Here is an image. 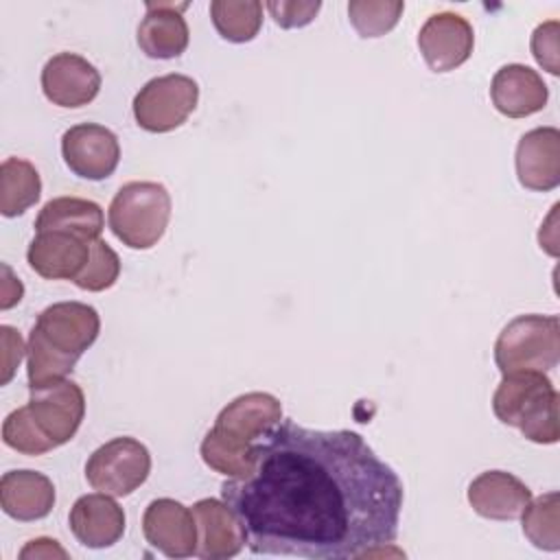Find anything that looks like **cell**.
I'll return each mask as SVG.
<instances>
[{
    "mask_svg": "<svg viewBox=\"0 0 560 560\" xmlns=\"http://www.w3.org/2000/svg\"><path fill=\"white\" fill-rule=\"evenodd\" d=\"M267 11L280 28H302L315 20L322 9L319 0H269Z\"/></svg>",
    "mask_w": 560,
    "mask_h": 560,
    "instance_id": "f1b7e54d",
    "label": "cell"
},
{
    "mask_svg": "<svg viewBox=\"0 0 560 560\" xmlns=\"http://www.w3.org/2000/svg\"><path fill=\"white\" fill-rule=\"evenodd\" d=\"M103 225L101 206L81 197H55L44 203L35 219V232H68L88 243L101 238Z\"/></svg>",
    "mask_w": 560,
    "mask_h": 560,
    "instance_id": "7402d4cb",
    "label": "cell"
},
{
    "mask_svg": "<svg viewBox=\"0 0 560 560\" xmlns=\"http://www.w3.org/2000/svg\"><path fill=\"white\" fill-rule=\"evenodd\" d=\"M282 420V405L273 394L247 392L228 402L214 427L203 435L199 453L208 468L228 479H245L256 464L254 444Z\"/></svg>",
    "mask_w": 560,
    "mask_h": 560,
    "instance_id": "3957f363",
    "label": "cell"
},
{
    "mask_svg": "<svg viewBox=\"0 0 560 560\" xmlns=\"http://www.w3.org/2000/svg\"><path fill=\"white\" fill-rule=\"evenodd\" d=\"M0 341H2V378H0V383L7 385L13 378L15 368L20 365L22 357L26 354V348H24L20 330H15L13 326H0Z\"/></svg>",
    "mask_w": 560,
    "mask_h": 560,
    "instance_id": "4dcf8cb0",
    "label": "cell"
},
{
    "mask_svg": "<svg viewBox=\"0 0 560 560\" xmlns=\"http://www.w3.org/2000/svg\"><path fill=\"white\" fill-rule=\"evenodd\" d=\"M197 521V551L201 560H228L247 545V532L234 510L221 499H199L192 508Z\"/></svg>",
    "mask_w": 560,
    "mask_h": 560,
    "instance_id": "5bb4252c",
    "label": "cell"
},
{
    "mask_svg": "<svg viewBox=\"0 0 560 560\" xmlns=\"http://www.w3.org/2000/svg\"><path fill=\"white\" fill-rule=\"evenodd\" d=\"M147 542L166 558H190L197 551V521L190 508L162 497L147 505L142 514Z\"/></svg>",
    "mask_w": 560,
    "mask_h": 560,
    "instance_id": "7c38bea8",
    "label": "cell"
},
{
    "mask_svg": "<svg viewBox=\"0 0 560 560\" xmlns=\"http://www.w3.org/2000/svg\"><path fill=\"white\" fill-rule=\"evenodd\" d=\"M560 396L545 372L523 370L503 374L494 389L492 411L508 424L536 444H556L560 440L558 420Z\"/></svg>",
    "mask_w": 560,
    "mask_h": 560,
    "instance_id": "277c9868",
    "label": "cell"
},
{
    "mask_svg": "<svg viewBox=\"0 0 560 560\" xmlns=\"http://www.w3.org/2000/svg\"><path fill=\"white\" fill-rule=\"evenodd\" d=\"M2 273H4V278H2V287H0V308L7 311V308L15 306V304L22 300L24 287H22V282L13 276V271H11L9 265H2Z\"/></svg>",
    "mask_w": 560,
    "mask_h": 560,
    "instance_id": "1f68e13d",
    "label": "cell"
},
{
    "mask_svg": "<svg viewBox=\"0 0 560 560\" xmlns=\"http://www.w3.org/2000/svg\"><path fill=\"white\" fill-rule=\"evenodd\" d=\"M532 499V490L512 472L486 470L468 486L470 508L490 521H514Z\"/></svg>",
    "mask_w": 560,
    "mask_h": 560,
    "instance_id": "ffe728a7",
    "label": "cell"
},
{
    "mask_svg": "<svg viewBox=\"0 0 560 560\" xmlns=\"http://www.w3.org/2000/svg\"><path fill=\"white\" fill-rule=\"evenodd\" d=\"M245 479L221 483L256 556L343 560L383 551L398 536L400 477L350 429L280 420L254 444Z\"/></svg>",
    "mask_w": 560,
    "mask_h": 560,
    "instance_id": "6da1fadb",
    "label": "cell"
},
{
    "mask_svg": "<svg viewBox=\"0 0 560 560\" xmlns=\"http://www.w3.org/2000/svg\"><path fill=\"white\" fill-rule=\"evenodd\" d=\"M516 177L523 188L549 192L560 184V131L536 127L521 136L514 155Z\"/></svg>",
    "mask_w": 560,
    "mask_h": 560,
    "instance_id": "9a60e30c",
    "label": "cell"
},
{
    "mask_svg": "<svg viewBox=\"0 0 560 560\" xmlns=\"http://www.w3.org/2000/svg\"><path fill=\"white\" fill-rule=\"evenodd\" d=\"M560 361V319L556 315H518L494 341V363L501 374L553 370Z\"/></svg>",
    "mask_w": 560,
    "mask_h": 560,
    "instance_id": "8992f818",
    "label": "cell"
},
{
    "mask_svg": "<svg viewBox=\"0 0 560 560\" xmlns=\"http://www.w3.org/2000/svg\"><path fill=\"white\" fill-rule=\"evenodd\" d=\"M151 472L149 448L129 435L112 438L85 462L88 483L112 497H127L138 490Z\"/></svg>",
    "mask_w": 560,
    "mask_h": 560,
    "instance_id": "ba28073f",
    "label": "cell"
},
{
    "mask_svg": "<svg viewBox=\"0 0 560 560\" xmlns=\"http://www.w3.org/2000/svg\"><path fill=\"white\" fill-rule=\"evenodd\" d=\"M55 499L52 481L37 470H9L0 479V508L15 521L28 523L48 516Z\"/></svg>",
    "mask_w": 560,
    "mask_h": 560,
    "instance_id": "44dd1931",
    "label": "cell"
},
{
    "mask_svg": "<svg viewBox=\"0 0 560 560\" xmlns=\"http://www.w3.org/2000/svg\"><path fill=\"white\" fill-rule=\"evenodd\" d=\"M61 155L77 177L101 182L116 171L120 144L112 129L96 122H81L63 131Z\"/></svg>",
    "mask_w": 560,
    "mask_h": 560,
    "instance_id": "30bf717a",
    "label": "cell"
},
{
    "mask_svg": "<svg viewBox=\"0 0 560 560\" xmlns=\"http://www.w3.org/2000/svg\"><path fill=\"white\" fill-rule=\"evenodd\" d=\"M405 11L400 0H352L348 18L361 37H381L389 33Z\"/></svg>",
    "mask_w": 560,
    "mask_h": 560,
    "instance_id": "484cf974",
    "label": "cell"
},
{
    "mask_svg": "<svg viewBox=\"0 0 560 560\" xmlns=\"http://www.w3.org/2000/svg\"><path fill=\"white\" fill-rule=\"evenodd\" d=\"M418 48L433 72H451L468 61L475 48V33L466 18L440 11L427 18L418 33Z\"/></svg>",
    "mask_w": 560,
    "mask_h": 560,
    "instance_id": "8fae6325",
    "label": "cell"
},
{
    "mask_svg": "<svg viewBox=\"0 0 560 560\" xmlns=\"http://www.w3.org/2000/svg\"><path fill=\"white\" fill-rule=\"evenodd\" d=\"M42 179L37 168L22 158H7L0 164V212L20 217L39 201Z\"/></svg>",
    "mask_w": 560,
    "mask_h": 560,
    "instance_id": "603a6c76",
    "label": "cell"
},
{
    "mask_svg": "<svg viewBox=\"0 0 560 560\" xmlns=\"http://www.w3.org/2000/svg\"><path fill=\"white\" fill-rule=\"evenodd\" d=\"M118 276H120L118 254L103 238H96L90 249V260L83 267V271L77 276L74 284L83 291L98 293L114 287Z\"/></svg>",
    "mask_w": 560,
    "mask_h": 560,
    "instance_id": "83f0119b",
    "label": "cell"
},
{
    "mask_svg": "<svg viewBox=\"0 0 560 560\" xmlns=\"http://www.w3.org/2000/svg\"><path fill=\"white\" fill-rule=\"evenodd\" d=\"M171 219V195L158 182H129L114 195L107 223L114 236L131 249H151L164 236Z\"/></svg>",
    "mask_w": 560,
    "mask_h": 560,
    "instance_id": "5b68a950",
    "label": "cell"
},
{
    "mask_svg": "<svg viewBox=\"0 0 560 560\" xmlns=\"http://www.w3.org/2000/svg\"><path fill=\"white\" fill-rule=\"evenodd\" d=\"M188 2H147V13L138 26V46L151 59H175L190 42L184 20Z\"/></svg>",
    "mask_w": 560,
    "mask_h": 560,
    "instance_id": "d6986e66",
    "label": "cell"
},
{
    "mask_svg": "<svg viewBox=\"0 0 560 560\" xmlns=\"http://www.w3.org/2000/svg\"><path fill=\"white\" fill-rule=\"evenodd\" d=\"M2 442L22 455H44L55 444L35 424L28 405L11 411L2 422Z\"/></svg>",
    "mask_w": 560,
    "mask_h": 560,
    "instance_id": "4316f807",
    "label": "cell"
},
{
    "mask_svg": "<svg viewBox=\"0 0 560 560\" xmlns=\"http://www.w3.org/2000/svg\"><path fill=\"white\" fill-rule=\"evenodd\" d=\"M521 521L523 534L534 547L545 551L560 549V494L556 490L529 499Z\"/></svg>",
    "mask_w": 560,
    "mask_h": 560,
    "instance_id": "d4e9b609",
    "label": "cell"
},
{
    "mask_svg": "<svg viewBox=\"0 0 560 560\" xmlns=\"http://www.w3.org/2000/svg\"><path fill=\"white\" fill-rule=\"evenodd\" d=\"M558 35H560V24L558 20H549L536 26L532 33V55L542 66L549 74H560V63H558Z\"/></svg>",
    "mask_w": 560,
    "mask_h": 560,
    "instance_id": "f546056e",
    "label": "cell"
},
{
    "mask_svg": "<svg viewBox=\"0 0 560 560\" xmlns=\"http://www.w3.org/2000/svg\"><path fill=\"white\" fill-rule=\"evenodd\" d=\"M52 558V556H59V558H68V553L57 545V540L52 538H35V540H28V545L20 551V558Z\"/></svg>",
    "mask_w": 560,
    "mask_h": 560,
    "instance_id": "d6a6232c",
    "label": "cell"
},
{
    "mask_svg": "<svg viewBox=\"0 0 560 560\" xmlns=\"http://www.w3.org/2000/svg\"><path fill=\"white\" fill-rule=\"evenodd\" d=\"M98 332L101 317L94 306L74 300L46 306L37 315L26 343L28 387L66 378Z\"/></svg>",
    "mask_w": 560,
    "mask_h": 560,
    "instance_id": "7a4b0ae2",
    "label": "cell"
},
{
    "mask_svg": "<svg viewBox=\"0 0 560 560\" xmlns=\"http://www.w3.org/2000/svg\"><path fill=\"white\" fill-rule=\"evenodd\" d=\"M28 411L39 431L57 446L70 442L85 416V394L70 381L61 378L42 387H28Z\"/></svg>",
    "mask_w": 560,
    "mask_h": 560,
    "instance_id": "9c48e42d",
    "label": "cell"
},
{
    "mask_svg": "<svg viewBox=\"0 0 560 560\" xmlns=\"http://www.w3.org/2000/svg\"><path fill=\"white\" fill-rule=\"evenodd\" d=\"M92 243L68 232H35L26 249L31 269L46 280H77L90 260Z\"/></svg>",
    "mask_w": 560,
    "mask_h": 560,
    "instance_id": "ac0fdd59",
    "label": "cell"
},
{
    "mask_svg": "<svg viewBox=\"0 0 560 560\" xmlns=\"http://www.w3.org/2000/svg\"><path fill=\"white\" fill-rule=\"evenodd\" d=\"M199 85L186 74H162L147 81L133 96V118L151 133H166L182 127L195 112Z\"/></svg>",
    "mask_w": 560,
    "mask_h": 560,
    "instance_id": "52a82bcc",
    "label": "cell"
},
{
    "mask_svg": "<svg viewBox=\"0 0 560 560\" xmlns=\"http://www.w3.org/2000/svg\"><path fill=\"white\" fill-rule=\"evenodd\" d=\"M490 98L499 114L508 118H525L547 105L549 88L529 66L508 63L494 72Z\"/></svg>",
    "mask_w": 560,
    "mask_h": 560,
    "instance_id": "e0dca14e",
    "label": "cell"
},
{
    "mask_svg": "<svg viewBox=\"0 0 560 560\" xmlns=\"http://www.w3.org/2000/svg\"><path fill=\"white\" fill-rule=\"evenodd\" d=\"M44 96L59 107H83L101 90V72L77 52H57L42 68Z\"/></svg>",
    "mask_w": 560,
    "mask_h": 560,
    "instance_id": "4fadbf2b",
    "label": "cell"
},
{
    "mask_svg": "<svg viewBox=\"0 0 560 560\" xmlns=\"http://www.w3.org/2000/svg\"><path fill=\"white\" fill-rule=\"evenodd\" d=\"M125 510L112 494H83L70 508L68 525L74 538L90 549H105L116 545L125 534Z\"/></svg>",
    "mask_w": 560,
    "mask_h": 560,
    "instance_id": "2e32d148",
    "label": "cell"
},
{
    "mask_svg": "<svg viewBox=\"0 0 560 560\" xmlns=\"http://www.w3.org/2000/svg\"><path fill=\"white\" fill-rule=\"evenodd\" d=\"M210 18L217 33L232 42H252L262 26V4L258 0H212Z\"/></svg>",
    "mask_w": 560,
    "mask_h": 560,
    "instance_id": "cb8c5ba5",
    "label": "cell"
}]
</instances>
